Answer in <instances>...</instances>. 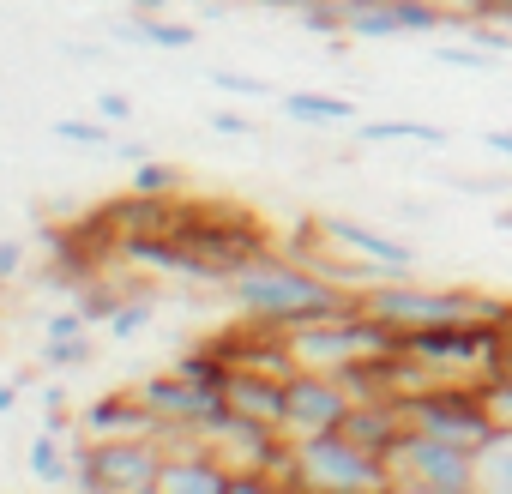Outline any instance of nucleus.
Here are the masks:
<instances>
[{
	"mask_svg": "<svg viewBox=\"0 0 512 494\" xmlns=\"http://www.w3.org/2000/svg\"><path fill=\"white\" fill-rule=\"evenodd\" d=\"M229 302L241 308V320H260L272 332H296V326H314V320H332V314H350L362 296L326 284L320 272H308L302 260L290 254H260L253 266H241L229 278Z\"/></svg>",
	"mask_w": 512,
	"mask_h": 494,
	"instance_id": "1",
	"label": "nucleus"
},
{
	"mask_svg": "<svg viewBox=\"0 0 512 494\" xmlns=\"http://www.w3.org/2000/svg\"><path fill=\"white\" fill-rule=\"evenodd\" d=\"M284 482H296L308 494H386L392 488V464L380 452L356 446L344 428H326V434L290 440Z\"/></svg>",
	"mask_w": 512,
	"mask_h": 494,
	"instance_id": "2",
	"label": "nucleus"
},
{
	"mask_svg": "<svg viewBox=\"0 0 512 494\" xmlns=\"http://www.w3.org/2000/svg\"><path fill=\"white\" fill-rule=\"evenodd\" d=\"M362 308L374 320H386L392 332H422V326H446V320H494L512 332V308L500 296H476V290H422L416 278H386L374 290H362Z\"/></svg>",
	"mask_w": 512,
	"mask_h": 494,
	"instance_id": "3",
	"label": "nucleus"
},
{
	"mask_svg": "<svg viewBox=\"0 0 512 494\" xmlns=\"http://www.w3.org/2000/svg\"><path fill=\"white\" fill-rule=\"evenodd\" d=\"M506 344H512V332L494 320H446V326L404 332V350L428 380H470V386H482L500 368Z\"/></svg>",
	"mask_w": 512,
	"mask_h": 494,
	"instance_id": "4",
	"label": "nucleus"
},
{
	"mask_svg": "<svg viewBox=\"0 0 512 494\" xmlns=\"http://www.w3.org/2000/svg\"><path fill=\"white\" fill-rule=\"evenodd\" d=\"M163 440L157 434H121V440H73V488L79 494H139L163 476Z\"/></svg>",
	"mask_w": 512,
	"mask_h": 494,
	"instance_id": "5",
	"label": "nucleus"
},
{
	"mask_svg": "<svg viewBox=\"0 0 512 494\" xmlns=\"http://www.w3.org/2000/svg\"><path fill=\"white\" fill-rule=\"evenodd\" d=\"M404 422L422 428V434L458 440V446H470V452H482V446L500 434V422H494V410H488V392L470 386V380H428V386H416V392L404 398Z\"/></svg>",
	"mask_w": 512,
	"mask_h": 494,
	"instance_id": "6",
	"label": "nucleus"
},
{
	"mask_svg": "<svg viewBox=\"0 0 512 494\" xmlns=\"http://www.w3.org/2000/svg\"><path fill=\"white\" fill-rule=\"evenodd\" d=\"M434 482V488H464L476 494V452L458 446V440H440V434H422L410 428L398 446H392V482Z\"/></svg>",
	"mask_w": 512,
	"mask_h": 494,
	"instance_id": "7",
	"label": "nucleus"
},
{
	"mask_svg": "<svg viewBox=\"0 0 512 494\" xmlns=\"http://www.w3.org/2000/svg\"><path fill=\"white\" fill-rule=\"evenodd\" d=\"M356 392L338 380V374H320V368H296L284 380V434L302 440V434H326V428H344Z\"/></svg>",
	"mask_w": 512,
	"mask_h": 494,
	"instance_id": "8",
	"label": "nucleus"
},
{
	"mask_svg": "<svg viewBox=\"0 0 512 494\" xmlns=\"http://www.w3.org/2000/svg\"><path fill=\"white\" fill-rule=\"evenodd\" d=\"M314 229H320V241L344 247V254H356V260H368V266H386L392 278H416V247L398 241V235H386V229H374V223H356V217H314Z\"/></svg>",
	"mask_w": 512,
	"mask_h": 494,
	"instance_id": "9",
	"label": "nucleus"
},
{
	"mask_svg": "<svg viewBox=\"0 0 512 494\" xmlns=\"http://www.w3.org/2000/svg\"><path fill=\"white\" fill-rule=\"evenodd\" d=\"M79 434L85 440H121V434H157V416L145 404V392H103L79 410Z\"/></svg>",
	"mask_w": 512,
	"mask_h": 494,
	"instance_id": "10",
	"label": "nucleus"
},
{
	"mask_svg": "<svg viewBox=\"0 0 512 494\" xmlns=\"http://www.w3.org/2000/svg\"><path fill=\"white\" fill-rule=\"evenodd\" d=\"M163 494H229V464L199 440V446H169L163 452Z\"/></svg>",
	"mask_w": 512,
	"mask_h": 494,
	"instance_id": "11",
	"label": "nucleus"
},
{
	"mask_svg": "<svg viewBox=\"0 0 512 494\" xmlns=\"http://www.w3.org/2000/svg\"><path fill=\"white\" fill-rule=\"evenodd\" d=\"M344 434L392 464V446L410 434V422H404V404H398V398H356L350 416H344Z\"/></svg>",
	"mask_w": 512,
	"mask_h": 494,
	"instance_id": "12",
	"label": "nucleus"
},
{
	"mask_svg": "<svg viewBox=\"0 0 512 494\" xmlns=\"http://www.w3.org/2000/svg\"><path fill=\"white\" fill-rule=\"evenodd\" d=\"M223 398H229V410H235V416L266 422V428H278V434H284V380H278V374L235 368V374H229V386H223Z\"/></svg>",
	"mask_w": 512,
	"mask_h": 494,
	"instance_id": "13",
	"label": "nucleus"
},
{
	"mask_svg": "<svg viewBox=\"0 0 512 494\" xmlns=\"http://www.w3.org/2000/svg\"><path fill=\"white\" fill-rule=\"evenodd\" d=\"M278 103L296 127H356V103L338 91H284Z\"/></svg>",
	"mask_w": 512,
	"mask_h": 494,
	"instance_id": "14",
	"label": "nucleus"
},
{
	"mask_svg": "<svg viewBox=\"0 0 512 494\" xmlns=\"http://www.w3.org/2000/svg\"><path fill=\"white\" fill-rule=\"evenodd\" d=\"M356 139L362 145H428V151H440L446 127H434V121H356Z\"/></svg>",
	"mask_w": 512,
	"mask_h": 494,
	"instance_id": "15",
	"label": "nucleus"
},
{
	"mask_svg": "<svg viewBox=\"0 0 512 494\" xmlns=\"http://www.w3.org/2000/svg\"><path fill=\"white\" fill-rule=\"evenodd\" d=\"M193 25H181V19H157V13H133L127 25H121V43H145V49H193Z\"/></svg>",
	"mask_w": 512,
	"mask_h": 494,
	"instance_id": "16",
	"label": "nucleus"
},
{
	"mask_svg": "<svg viewBox=\"0 0 512 494\" xmlns=\"http://www.w3.org/2000/svg\"><path fill=\"white\" fill-rule=\"evenodd\" d=\"M476 494H512V428H500L476 452Z\"/></svg>",
	"mask_w": 512,
	"mask_h": 494,
	"instance_id": "17",
	"label": "nucleus"
},
{
	"mask_svg": "<svg viewBox=\"0 0 512 494\" xmlns=\"http://www.w3.org/2000/svg\"><path fill=\"white\" fill-rule=\"evenodd\" d=\"M31 476L49 482V488H67V482H73V446H61L55 428L31 440Z\"/></svg>",
	"mask_w": 512,
	"mask_h": 494,
	"instance_id": "18",
	"label": "nucleus"
},
{
	"mask_svg": "<svg viewBox=\"0 0 512 494\" xmlns=\"http://www.w3.org/2000/svg\"><path fill=\"white\" fill-rule=\"evenodd\" d=\"M434 61H440V67H458V73H500V55L482 49L476 37H464V43H434Z\"/></svg>",
	"mask_w": 512,
	"mask_h": 494,
	"instance_id": "19",
	"label": "nucleus"
},
{
	"mask_svg": "<svg viewBox=\"0 0 512 494\" xmlns=\"http://www.w3.org/2000/svg\"><path fill=\"white\" fill-rule=\"evenodd\" d=\"M133 193H145V199H175V193H181V169L145 157V163H133Z\"/></svg>",
	"mask_w": 512,
	"mask_h": 494,
	"instance_id": "20",
	"label": "nucleus"
},
{
	"mask_svg": "<svg viewBox=\"0 0 512 494\" xmlns=\"http://www.w3.org/2000/svg\"><path fill=\"white\" fill-rule=\"evenodd\" d=\"M85 362H91V332L85 338H49L43 344V368H55V374H73Z\"/></svg>",
	"mask_w": 512,
	"mask_h": 494,
	"instance_id": "21",
	"label": "nucleus"
},
{
	"mask_svg": "<svg viewBox=\"0 0 512 494\" xmlns=\"http://www.w3.org/2000/svg\"><path fill=\"white\" fill-rule=\"evenodd\" d=\"M151 320H157V302H151V296H133V302H121V308L109 314V332H115V338H139Z\"/></svg>",
	"mask_w": 512,
	"mask_h": 494,
	"instance_id": "22",
	"label": "nucleus"
},
{
	"mask_svg": "<svg viewBox=\"0 0 512 494\" xmlns=\"http://www.w3.org/2000/svg\"><path fill=\"white\" fill-rule=\"evenodd\" d=\"M211 85H217V91H229V97H253V103H266V97H272V85H266V79H253V73H229V67H211Z\"/></svg>",
	"mask_w": 512,
	"mask_h": 494,
	"instance_id": "23",
	"label": "nucleus"
},
{
	"mask_svg": "<svg viewBox=\"0 0 512 494\" xmlns=\"http://www.w3.org/2000/svg\"><path fill=\"white\" fill-rule=\"evenodd\" d=\"M55 139H67V145H115V127L109 121H55Z\"/></svg>",
	"mask_w": 512,
	"mask_h": 494,
	"instance_id": "24",
	"label": "nucleus"
},
{
	"mask_svg": "<svg viewBox=\"0 0 512 494\" xmlns=\"http://www.w3.org/2000/svg\"><path fill=\"white\" fill-rule=\"evenodd\" d=\"M229 494H284L272 470H229Z\"/></svg>",
	"mask_w": 512,
	"mask_h": 494,
	"instance_id": "25",
	"label": "nucleus"
},
{
	"mask_svg": "<svg viewBox=\"0 0 512 494\" xmlns=\"http://www.w3.org/2000/svg\"><path fill=\"white\" fill-rule=\"evenodd\" d=\"M97 121H109V127H127V121H133V97H121V91H103V97H97Z\"/></svg>",
	"mask_w": 512,
	"mask_h": 494,
	"instance_id": "26",
	"label": "nucleus"
},
{
	"mask_svg": "<svg viewBox=\"0 0 512 494\" xmlns=\"http://www.w3.org/2000/svg\"><path fill=\"white\" fill-rule=\"evenodd\" d=\"M211 133H229V139H253V121H247V115H235V109H217V115H211Z\"/></svg>",
	"mask_w": 512,
	"mask_h": 494,
	"instance_id": "27",
	"label": "nucleus"
},
{
	"mask_svg": "<svg viewBox=\"0 0 512 494\" xmlns=\"http://www.w3.org/2000/svg\"><path fill=\"white\" fill-rule=\"evenodd\" d=\"M85 326H91V320H85L79 308H67V314L49 320V338H85Z\"/></svg>",
	"mask_w": 512,
	"mask_h": 494,
	"instance_id": "28",
	"label": "nucleus"
},
{
	"mask_svg": "<svg viewBox=\"0 0 512 494\" xmlns=\"http://www.w3.org/2000/svg\"><path fill=\"white\" fill-rule=\"evenodd\" d=\"M25 272V241H0V284Z\"/></svg>",
	"mask_w": 512,
	"mask_h": 494,
	"instance_id": "29",
	"label": "nucleus"
},
{
	"mask_svg": "<svg viewBox=\"0 0 512 494\" xmlns=\"http://www.w3.org/2000/svg\"><path fill=\"white\" fill-rule=\"evenodd\" d=\"M482 145H488L494 157H506V163H512V127H488V133H482Z\"/></svg>",
	"mask_w": 512,
	"mask_h": 494,
	"instance_id": "30",
	"label": "nucleus"
},
{
	"mask_svg": "<svg viewBox=\"0 0 512 494\" xmlns=\"http://www.w3.org/2000/svg\"><path fill=\"white\" fill-rule=\"evenodd\" d=\"M392 494H464V488H434V482H392Z\"/></svg>",
	"mask_w": 512,
	"mask_h": 494,
	"instance_id": "31",
	"label": "nucleus"
},
{
	"mask_svg": "<svg viewBox=\"0 0 512 494\" xmlns=\"http://www.w3.org/2000/svg\"><path fill=\"white\" fill-rule=\"evenodd\" d=\"M19 386H25V380H7V386H0V416H13V404H19Z\"/></svg>",
	"mask_w": 512,
	"mask_h": 494,
	"instance_id": "32",
	"label": "nucleus"
},
{
	"mask_svg": "<svg viewBox=\"0 0 512 494\" xmlns=\"http://www.w3.org/2000/svg\"><path fill=\"white\" fill-rule=\"evenodd\" d=\"M121 157H127V163H145V157H151V145H145V139H127V145H121Z\"/></svg>",
	"mask_w": 512,
	"mask_h": 494,
	"instance_id": "33",
	"label": "nucleus"
},
{
	"mask_svg": "<svg viewBox=\"0 0 512 494\" xmlns=\"http://www.w3.org/2000/svg\"><path fill=\"white\" fill-rule=\"evenodd\" d=\"M500 223H506V229H512V205H506V211H500Z\"/></svg>",
	"mask_w": 512,
	"mask_h": 494,
	"instance_id": "34",
	"label": "nucleus"
},
{
	"mask_svg": "<svg viewBox=\"0 0 512 494\" xmlns=\"http://www.w3.org/2000/svg\"><path fill=\"white\" fill-rule=\"evenodd\" d=\"M386 494H392V488H386Z\"/></svg>",
	"mask_w": 512,
	"mask_h": 494,
	"instance_id": "35",
	"label": "nucleus"
}]
</instances>
